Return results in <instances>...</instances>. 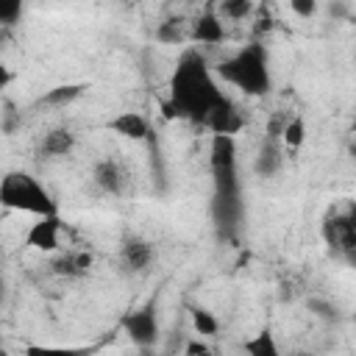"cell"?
I'll list each match as a JSON object with an SVG mask.
<instances>
[{
	"label": "cell",
	"mask_w": 356,
	"mask_h": 356,
	"mask_svg": "<svg viewBox=\"0 0 356 356\" xmlns=\"http://www.w3.org/2000/svg\"><path fill=\"white\" fill-rule=\"evenodd\" d=\"M0 356H8V350L3 348V342H0Z\"/></svg>",
	"instance_id": "obj_25"
},
{
	"label": "cell",
	"mask_w": 356,
	"mask_h": 356,
	"mask_svg": "<svg viewBox=\"0 0 356 356\" xmlns=\"http://www.w3.org/2000/svg\"><path fill=\"white\" fill-rule=\"evenodd\" d=\"M217 78H222L225 83L236 86L239 92H245L250 97L267 95L273 86L267 47L261 42H250V44L239 47L234 56H228L225 61L217 64Z\"/></svg>",
	"instance_id": "obj_2"
},
{
	"label": "cell",
	"mask_w": 356,
	"mask_h": 356,
	"mask_svg": "<svg viewBox=\"0 0 356 356\" xmlns=\"http://www.w3.org/2000/svg\"><path fill=\"white\" fill-rule=\"evenodd\" d=\"M122 331L128 334V339L139 348H150L159 339V317H156V306L147 303L136 312H128L122 317Z\"/></svg>",
	"instance_id": "obj_5"
},
{
	"label": "cell",
	"mask_w": 356,
	"mask_h": 356,
	"mask_svg": "<svg viewBox=\"0 0 356 356\" xmlns=\"http://www.w3.org/2000/svg\"><path fill=\"white\" fill-rule=\"evenodd\" d=\"M186 356H211V350H209L206 342H200V339H189V342H186Z\"/></svg>",
	"instance_id": "obj_23"
},
{
	"label": "cell",
	"mask_w": 356,
	"mask_h": 356,
	"mask_svg": "<svg viewBox=\"0 0 356 356\" xmlns=\"http://www.w3.org/2000/svg\"><path fill=\"white\" fill-rule=\"evenodd\" d=\"M25 356H92V348H61V345H28Z\"/></svg>",
	"instance_id": "obj_18"
},
{
	"label": "cell",
	"mask_w": 356,
	"mask_h": 356,
	"mask_svg": "<svg viewBox=\"0 0 356 356\" xmlns=\"http://www.w3.org/2000/svg\"><path fill=\"white\" fill-rule=\"evenodd\" d=\"M50 267H53L56 275H64V278H81V275H86L89 267H92V253H86V250H67V253L56 256Z\"/></svg>",
	"instance_id": "obj_11"
},
{
	"label": "cell",
	"mask_w": 356,
	"mask_h": 356,
	"mask_svg": "<svg viewBox=\"0 0 356 356\" xmlns=\"http://www.w3.org/2000/svg\"><path fill=\"white\" fill-rule=\"evenodd\" d=\"M323 236L328 242V248L334 250V256L353 261L356 253V222H353V209L348 206L345 211L331 209L325 222H323Z\"/></svg>",
	"instance_id": "obj_4"
},
{
	"label": "cell",
	"mask_w": 356,
	"mask_h": 356,
	"mask_svg": "<svg viewBox=\"0 0 356 356\" xmlns=\"http://www.w3.org/2000/svg\"><path fill=\"white\" fill-rule=\"evenodd\" d=\"M159 39H164V42H181L184 33H181L178 22H167L164 28H159Z\"/></svg>",
	"instance_id": "obj_22"
},
{
	"label": "cell",
	"mask_w": 356,
	"mask_h": 356,
	"mask_svg": "<svg viewBox=\"0 0 356 356\" xmlns=\"http://www.w3.org/2000/svg\"><path fill=\"white\" fill-rule=\"evenodd\" d=\"M289 8H292L295 14H300V17H314V14H317V3H314V0H292Z\"/></svg>",
	"instance_id": "obj_21"
},
{
	"label": "cell",
	"mask_w": 356,
	"mask_h": 356,
	"mask_svg": "<svg viewBox=\"0 0 356 356\" xmlns=\"http://www.w3.org/2000/svg\"><path fill=\"white\" fill-rule=\"evenodd\" d=\"M189 36L200 44H220L225 39V28H222V19L214 14V11H206L200 14L195 22H192V31Z\"/></svg>",
	"instance_id": "obj_12"
},
{
	"label": "cell",
	"mask_w": 356,
	"mask_h": 356,
	"mask_svg": "<svg viewBox=\"0 0 356 356\" xmlns=\"http://www.w3.org/2000/svg\"><path fill=\"white\" fill-rule=\"evenodd\" d=\"M72 147H75V134L67 128H53L39 142V153L44 159H64L72 153Z\"/></svg>",
	"instance_id": "obj_13"
},
{
	"label": "cell",
	"mask_w": 356,
	"mask_h": 356,
	"mask_svg": "<svg viewBox=\"0 0 356 356\" xmlns=\"http://www.w3.org/2000/svg\"><path fill=\"white\" fill-rule=\"evenodd\" d=\"M11 81V72H8V67L0 61V89H6V83Z\"/></svg>",
	"instance_id": "obj_24"
},
{
	"label": "cell",
	"mask_w": 356,
	"mask_h": 356,
	"mask_svg": "<svg viewBox=\"0 0 356 356\" xmlns=\"http://www.w3.org/2000/svg\"><path fill=\"white\" fill-rule=\"evenodd\" d=\"M281 164H284V145H281V139L267 136L261 142L256 159H253V170H256V175L270 178V175H275L281 170Z\"/></svg>",
	"instance_id": "obj_9"
},
{
	"label": "cell",
	"mask_w": 356,
	"mask_h": 356,
	"mask_svg": "<svg viewBox=\"0 0 356 356\" xmlns=\"http://www.w3.org/2000/svg\"><path fill=\"white\" fill-rule=\"evenodd\" d=\"M92 181L95 186L103 192V195H111V197H122L131 186V172L128 167L120 161V159H100L92 170Z\"/></svg>",
	"instance_id": "obj_6"
},
{
	"label": "cell",
	"mask_w": 356,
	"mask_h": 356,
	"mask_svg": "<svg viewBox=\"0 0 356 356\" xmlns=\"http://www.w3.org/2000/svg\"><path fill=\"white\" fill-rule=\"evenodd\" d=\"M156 259V248L153 242H147L145 236H136V234H128L120 245V264L128 270V273H145Z\"/></svg>",
	"instance_id": "obj_8"
},
{
	"label": "cell",
	"mask_w": 356,
	"mask_h": 356,
	"mask_svg": "<svg viewBox=\"0 0 356 356\" xmlns=\"http://www.w3.org/2000/svg\"><path fill=\"white\" fill-rule=\"evenodd\" d=\"M108 131H114L122 139L139 142V139H145L150 134V125H147V120L139 111H120L117 117L108 120Z\"/></svg>",
	"instance_id": "obj_10"
},
{
	"label": "cell",
	"mask_w": 356,
	"mask_h": 356,
	"mask_svg": "<svg viewBox=\"0 0 356 356\" xmlns=\"http://www.w3.org/2000/svg\"><path fill=\"white\" fill-rule=\"evenodd\" d=\"M22 14L19 0H0V25H14Z\"/></svg>",
	"instance_id": "obj_20"
},
{
	"label": "cell",
	"mask_w": 356,
	"mask_h": 356,
	"mask_svg": "<svg viewBox=\"0 0 356 356\" xmlns=\"http://www.w3.org/2000/svg\"><path fill=\"white\" fill-rule=\"evenodd\" d=\"M0 206L14 211H28L36 217L56 214V203L50 192L25 170H11L0 178Z\"/></svg>",
	"instance_id": "obj_3"
},
{
	"label": "cell",
	"mask_w": 356,
	"mask_h": 356,
	"mask_svg": "<svg viewBox=\"0 0 356 356\" xmlns=\"http://www.w3.org/2000/svg\"><path fill=\"white\" fill-rule=\"evenodd\" d=\"M242 350L248 356H284L281 348H278V339H275V334L270 328H261L253 337H248L242 342Z\"/></svg>",
	"instance_id": "obj_14"
},
{
	"label": "cell",
	"mask_w": 356,
	"mask_h": 356,
	"mask_svg": "<svg viewBox=\"0 0 356 356\" xmlns=\"http://www.w3.org/2000/svg\"><path fill=\"white\" fill-rule=\"evenodd\" d=\"M292 356H306V353H292Z\"/></svg>",
	"instance_id": "obj_26"
},
{
	"label": "cell",
	"mask_w": 356,
	"mask_h": 356,
	"mask_svg": "<svg viewBox=\"0 0 356 356\" xmlns=\"http://www.w3.org/2000/svg\"><path fill=\"white\" fill-rule=\"evenodd\" d=\"M278 139H281L284 150H298L303 145V139H306V122H303V117H289L284 122Z\"/></svg>",
	"instance_id": "obj_15"
},
{
	"label": "cell",
	"mask_w": 356,
	"mask_h": 356,
	"mask_svg": "<svg viewBox=\"0 0 356 356\" xmlns=\"http://www.w3.org/2000/svg\"><path fill=\"white\" fill-rule=\"evenodd\" d=\"M81 95H83V86H81V83H64V86L50 89V92L42 97V103H44V106H53V108H61V106H70L72 100H78Z\"/></svg>",
	"instance_id": "obj_16"
},
{
	"label": "cell",
	"mask_w": 356,
	"mask_h": 356,
	"mask_svg": "<svg viewBox=\"0 0 356 356\" xmlns=\"http://www.w3.org/2000/svg\"><path fill=\"white\" fill-rule=\"evenodd\" d=\"M25 245L33 248V250H42V253H58V248H61V220H58V214L36 217V222L25 234Z\"/></svg>",
	"instance_id": "obj_7"
},
{
	"label": "cell",
	"mask_w": 356,
	"mask_h": 356,
	"mask_svg": "<svg viewBox=\"0 0 356 356\" xmlns=\"http://www.w3.org/2000/svg\"><path fill=\"white\" fill-rule=\"evenodd\" d=\"M167 117H186L209 125L214 134L234 136L242 128V117L231 97L214 81L206 58L197 50H184L170 78V97L164 100Z\"/></svg>",
	"instance_id": "obj_1"
},
{
	"label": "cell",
	"mask_w": 356,
	"mask_h": 356,
	"mask_svg": "<svg viewBox=\"0 0 356 356\" xmlns=\"http://www.w3.org/2000/svg\"><path fill=\"white\" fill-rule=\"evenodd\" d=\"M189 312H192V325H195V331H197L200 337H214V334L220 331V323H217V317H214L209 309L192 306Z\"/></svg>",
	"instance_id": "obj_17"
},
{
	"label": "cell",
	"mask_w": 356,
	"mask_h": 356,
	"mask_svg": "<svg viewBox=\"0 0 356 356\" xmlns=\"http://www.w3.org/2000/svg\"><path fill=\"white\" fill-rule=\"evenodd\" d=\"M250 8H253V6H250L248 0H228V3L220 6V14H217V17H220V19H222V17H228V19H242V17L250 14Z\"/></svg>",
	"instance_id": "obj_19"
}]
</instances>
